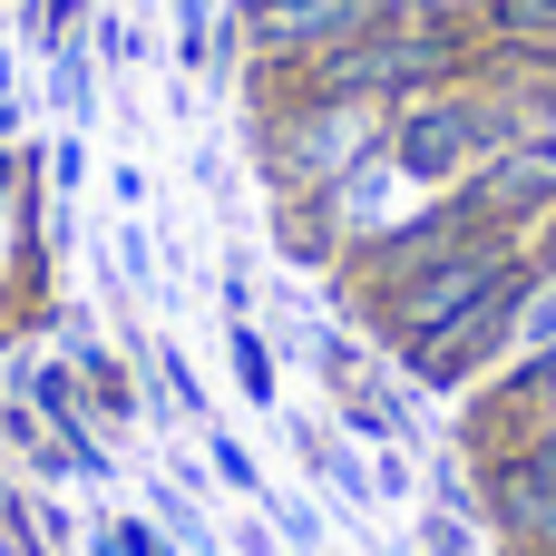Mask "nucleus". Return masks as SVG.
Returning a JSON list of instances; mask_svg holds the SVG:
<instances>
[{
	"instance_id": "7ed1b4c3",
	"label": "nucleus",
	"mask_w": 556,
	"mask_h": 556,
	"mask_svg": "<svg viewBox=\"0 0 556 556\" xmlns=\"http://www.w3.org/2000/svg\"><path fill=\"white\" fill-rule=\"evenodd\" d=\"M508 254H518L508 235L450 244V254H430V264H410V274H391V283H362V313H371V332H381L391 352H410V342H430L440 323H459V313L489 293V274H498Z\"/></svg>"
},
{
	"instance_id": "39448f33",
	"label": "nucleus",
	"mask_w": 556,
	"mask_h": 556,
	"mask_svg": "<svg viewBox=\"0 0 556 556\" xmlns=\"http://www.w3.org/2000/svg\"><path fill=\"white\" fill-rule=\"evenodd\" d=\"M371 20H391V10H381V0H244V10H235V49H244L264 78H293V68H313L323 49L362 39Z\"/></svg>"
},
{
	"instance_id": "2eb2a0df",
	"label": "nucleus",
	"mask_w": 556,
	"mask_h": 556,
	"mask_svg": "<svg viewBox=\"0 0 556 556\" xmlns=\"http://www.w3.org/2000/svg\"><path fill=\"white\" fill-rule=\"evenodd\" d=\"M235 547H244V556H274V538H264V528L244 518V528H235Z\"/></svg>"
},
{
	"instance_id": "9d476101",
	"label": "nucleus",
	"mask_w": 556,
	"mask_h": 556,
	"mask_svg": "<svg viewBox=\"0 0 556 556\" xmlns=\"http://www.w3.org/2000/svg\"><path fill=\"white\" fill-rule=\"evenodd\" d=\"M156 518H166V528L186 538V556H215V528L195 518V498H186V479H166V489H156Z\"/></svg>"
},
{
	"instance_id": "f257e3e1",
	"label": "nucleus",
	"mask_w": 556,
	"mask_h": 556,
	"mask_svg": "<svg viewBox=\"0 0 556 556\" xmlns=\"http://www.w3.org/2000/svg\"><path fill=\"white\" fill-rule=\"evenodd\" d=\"M508 137H528V127H518L498 98H479V88H440V98L391 108V127H381V166L410 176V186H469Z\"/></svg>"
},
{
	"instance_id": "ddd939ff",
	"label": "nucleus",
	"mask_w": 556,
	"mask_h": 556,
	"mask_svg": "<svg viewBox=\"0 0 556 556\" xmlns=\"http://www.w3.org/2000/svg\"><path fill=\"white\" fill-rule=\"evenodd\" d=\"M108 556H166V538L137 528V518H117V528H108Z\"/></svg>"
},
{
	"instance_id": "4468645a",
	"label": "nucleus",
	"mask_w": 556,
	"mask_h": 556,
	"mask_svg": "<svg viewBox=\"0 0 556 556\" xmlns=\"http://www.w3.org/2000/svg\"><path fill=\"white\" fill-rule=\"evenodd\" d=\"M381 10H391V20H469L479 0H381Z\"/></svg>"
},
{
	"instance_id": "6e6552de",
	"label": "nucleus",
	"mask_w": 556,
	"mask_h": 556,
	"mask_svg": "<svg viewBox=\"0 0 556 556\" xmlns=\"http://www.w3.org/2000/svg\"><path fill=\"white\" fill-rule=\"evenodd\" d=\"M479 39L508 59H556V0H479Z\"/></svg>"
},
{
	"instance_id": "1a4fd4ad",
	"label": "nucleus",
	"mask_w": 556,
	"mask_h": 556,
	"mask_svg": "<svg viewBox=\"0 0 556 556\" xmlns=\"http://www.w3.org/2000/svg\"><path fill=\"white\" fill-rule=\"evenodd\" d=\"M225 362H235V381H244V401L254 410H274V352H264V332L235 313V332H225Z\"/></svg>"
},
{
	"instance_id": "f03ea898",
	"label": "nucleus",
	"mask_w": 556,
	"mask_h": 556,
	"mask_svg": "<svg viewBox=\"0 0 556 556\" xmlns=\"http://www.w3.org/2000/svg\"><path fill=\"white\" fill-rule=\"evenodd\" d=\"M381 127H391V108H362V98H274L264 166L283 195H342L381 156Z\"/></svg>"
},
{
	"instance_id": "9b49d317",
	"label": "nucleus",
	"mask_w": 556,
	"mask_h": 556,
	"mask_svg": "<svg viewBox=\"0 0 556 556\" xmlns=\"http://www.w3.org/2000/svg\"><path fill=\"white\" fill-rule=\"evenodd\" d=\"M215 479H225V489H244V498H264V469L244 459V440H215Z\"/></svg>"
},
{
	"instance_id": "f8f14e48",
	"label": "nucleus",
	"mask_w": 556,
	"mask_h": 556,
	"mask_svg": "<svg viewBox=\"0 0 556 556\" xmlns=\"http://www.w3.org/2000/svg\"><path fill=\"white\" fill-rule=\"evenodd\" d=\"M420 538H430V556H479V538H469V518H450V508H440V518H430Z\"/></svg>"
},
{
	"instance_id": "423d86ee",
	"label": "nucleus",
	"mask_w": 556,
	"mask_h": 556,
	"mask_svg": "<svg viewBox=\"0 0 556 556\" xmlns=\"http://www.w3.org/2000/svg\"><path fill=\"white\" fill-rule=\"evenodd\" d=\"M489 528L508 538L518 556H556V469L528 450V440H508L498 459H489Z\"/></svg>"
},
{
	"instance_id": "20e7f679",
	"label": "nucleus",
	"mask_w": 556,
	"mask_h": 556,
	"mask_svg": "<svg viewBox=\"0 0 556 556\" xmlns=\"http://www.w3.org/2000/svg\"><path fill=\"white\" fill-rule=\"evenodd\" d=\"M528 293H538V254H508V264L489 274V293H479L459 323H440L430 342H410V352H401V371H410L420 391H459V381H479V371H489V362L518 342Z\"/></svg>"
},
{
	"instance_id": "0eeeda50",
	"label": "nucleus",
	"mask_w": 556,
	"mask_h": 556,
	"mask_svg": "<svg viewBox=\"0 0 556 556\" xmlns=\"http://www.w3.org/2000/svg\"><path fill=\"white\" fill-rule=\"evenodd\" d=\"M459 195H469V205H479V215L518 244V225L556 205V137H508V147H498V156H489Z\"/></svg>"
}]
</instances>
